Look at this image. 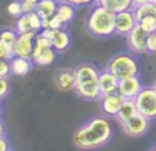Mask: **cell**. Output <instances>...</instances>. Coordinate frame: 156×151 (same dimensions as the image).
Here are the masks:
<instances>
[{"label": "cell", "mask_w": 156, "mask_h": 151, "mask_svg": "<svg viewBox=\"0 0 156 151\" xmlns=\"http://www.w3.org/2000/svg\"><path fill=\"white\" fill-rule=\"evenodd\" d=\"M111 136H112V127L108 118L94 116L74 132L73 142L77 148L94 150L105 145L111 139Z\"/></svg>", "instance_id": "1"}, {"label": "cell", "mask_w": 156, "mask_h": 151, "mask_svg": "<svg viewBox=\"0 0 156 151\" xmlns=\"http://www.w3.org/2000/svg\"><path fill=\"white\" fill-rule=\"evenodd\" d=\"M76 74V88L79 97L88 101L100 100L102 92L99 86V71L91 63H80L77 68H74Z\"/></svg>", "instance_id": "2"}, {"label": "cell", "mask_w": 156, "mask_h": 151, "mask_svg": "<svg viewBox=\"0 0 156 151\" xmlns=\"http://www.w3.org/2000/svg\"><path fill=\"white\" fill-rule=\"evenodd\" d=\"M87 30L97 38H108L115 33V12L96 5L87 20Z\"/></svg>", "instance_id": "3"}, {"label": "cell", "mask_w": 156, "mask_h": 151, "mask_svg": "<svg viewBox=\"0 0 156 151\" xmlns=\"http://www.w3.org/2000/svg\"><path fill=\"white\" fill-rule=\"evenodd\" d=\"M106 70H109L118 80L140 74V65L136 59L129 53H118L112 56L106 65Z\"/></svg>", "instance_id": "4"}, {"label": "cell", "mask_w": 156, "mask_h": 151, "mask_svg": "<svg viewBox=\"0 0 156 151\" xmlns=\"http://www.w3.org/2000/svg\"><path fill=\"white\" fill-rule=\"evenodd\" d=\"M32 60L35 65H41V67H49L56 60V50L52 47L50 39H47L46 36L40 33L37 35V39H35Z\"/></svg>", "instance_id": "5"}, {"label": "cell", "mask_w": 156, "mask_h": 151, "mask_svg": "<svg viewBox=\"0 0 156 151\" xmlns=\"http://www.w3.org/2000/svg\"><path fill=\"white\" fill-rule=\"evenodd\" d=\"M136 109L141 115H144L149 119L156 118V88L155 86H146L141 88L138 95L135 97Z\"/></svg>", "instance_id": "6"}, {"label": "cell", "mask_w": 156, "mask_h": 151, "mask_svg": "<svg viewBox=\"0 0 156 151\" xmlns=\"http://www.w3.org/2000/svg\"><path fill=\"white\" fill-rule=\"evenodd\" d=\"M37 32H24L18 33L15 44H14V56H21V57H29L32 59L34 49H35V39H37Z\"/></svg>", "instance_id": "7"}, {"label": "cell", "mask_w": 156, "mask_h": 151, "mask_svg": "<svg viewBox=\"0 0 156 151\" xmlns=\"http://www.w3.org/2000/svg\"><path fill=\"white\" fill-rule=\"evenodd\" d=\"M43 30V18L37 14V11L26 12L17 18L15 32L24 33V32H41Z\"/></svg>", "instance_id": "8"}, {"label": "cell", "mask_w": 156, "mask_h": 151, "mask_svg": "<svg viewBox=\"0 0 156 151\" xmlns=\"http://www.w3.org/2000/svg\"><path fill=\"white\" fill-rule=\"evenodd\" d=\"M149 121H150L149 118H146L144 115L138 112L133 116H130L127 121L123 122V130L127 136H132V138L143 136L149 130Z\"/></svg>", "instance_id": "9"}, {"label": "cell", "mask_w": 156, "mask_h": 151, "mask_svg": "<svg viewBox=\"0 0 156 151\" xmlns=\"http://www.w3.org/2000/svg\"><path fill=\"white\" fill-rule=\"evenodd\" d=\"M136 24H138V20L133 14V9H127V11H121L115 14V33L127 36Z\"/></svg>", "instance_id": "10"}, {"label": "cell", "mask_w": 156, "mask_h": 151, "mask_svg": "<svg viewBox=\"0 0 156 151\" xmlns=\"http://www.w3.org/2000/svg\"><path fill=\"white\" fill-rule=\"evenodd\" d=\"M147 38H149V33L140 24H136L132 29V32L127 35V44H129L130 50L135 53H146L147 51Z\"/></svg>", "instance_id": "11"}, {"label": "cell", "mask_w": 156, "mask_h": 151, "mask_svg": "<svg viewBox=\"0 0 156 151\" xmlns=\"http://www.w3.org/2000/svg\"><path fill=\"white\" fill-rule=\"evenodd\" d=\"M123 95L117 91V92H111L100 97V109L106 116H115L123 104Z\"/></svg>", "instance_id": "12"}, {"label": "cell", "mask_w": 156, "mask_h": 151, "mask_svg": "<svg viewBox=\"0 0 156 151\" xmlns=\"http://www.w3.org/2000/svg\"><path fill=\"white\" fill-rule=\"evenodd\" d=\"M143 85L138 76H132L127 79H121L118 82V92L123 95V98H135L138 92L141 91Z\"/></svg>", "instance_id": "13"}, {"label": "cell", "mask_w": 156, "mask_h": 151, "mask_svg": "<svg viewBox=\"0 0 156 151\" xmlns=\"http://www.w3.org/2000/svg\"><path fill=\"white\" fill-rule=\"evenodd\" d=\"M55 83L59 91L68 92L76 88V74L74 70H59L55 76Z\"/></svg>", "instance_id": "14"}, {"label": "cell", "mask_w": 156, "mask_h": 151, "mask_svg": "<svg viewBox=\"0 0 156 151\" xmlns=\"http://www.w3.org/2000/svg\"><path fill=\"white\" fill-rule=\"evenodd\" d=\"M118 82L120 80L109 70H105L102 73H99V86H100L102 95L111 94V92H117L118 91Z\"/></svg>", "instance_id": "15"}, {"label": "cell", "mask_w": 156, "mask_h": 151, "mask_svg": "<svg viewBox=\"0 0 156 151\" xmlns=\"http://www.w3.org/2000/svg\"><path fill=\"white\" fill-rule=\"evenodd\" d=\"M9 62H11V74L18 76V77L29 74L30 70H32V65H34L32 59L21 57V56H12V59Z\"/></svg>", "instance_id": "16"}, {"label": "cell", "mask_w": 156, "mask_h": 151, "mask_svg": "<svg viewBox=\"0 0 156 151\" xmlns=\"http://www.w3.org/2000/svg\"><path fill=\"white\" fill-rule=\"evenodd\" d=\"M52 47L56 50V53H62V51L68 50L71 46V35L65 30V29H58L50 39Z\"/></svg>", "instance_id": "17"}, {"label": "cell", "mask_w": 156, "mask_h": 151, "mask_svg": "<svg viewBox=\"0 0 156 151\" xmlns=\"http://www.w3.org/2000/svg\"><path fill=\"white\" fill-rule=\"evenodd\" d=\"M96 5H100L112 12H121L133 9V0H96Z\"/></svg>", "instance_id": "18"}, {"label": "cell", "mask_w": 156, "mask_h": 151, "mask_svg": "<svg viewBox=\"0 0 156 151\" xmlns=\"http://www.w3.org/2000/svg\"><path fill=\"white\" fill-rule=\"evenodd\" d=\"M58 0H38L37 2V6H35V11L37 14L46 20V18H50L56 14V9H58Z\"/></svg>", "instance_id": "19"}, {"label": "cell", "mask_w": 156, "mask_h": 151, "mask_svg": "<svg viewBox=\"0 0 156 151\" xmlns=\"http://www.w3.org/2000/svg\"><path fill=\"white\" fill-rule=\"evenodd\" d=\"M135 113H138V109H136V103H135V98H124L118 113L115 115V118L123 124L124 121H127L130 116H133Z\"/></svg>", "instance_id": "20"}, {"label": "cell", "mask_w": 156, "mask_h": 151, "mask_svg": "<svg viewBox=\"0 0 156 151\" xmlns=\"http://www.w3.org/2000/svg\"><path fill=\"white\" fill-rule=\"evenodd\" d=\"M76 14V6L67 2H59L58 9H56V17L62 21V24H68Z\"/></svg>", "instance_id": "21"}, {"label": "cell", "mask_w": 156, "mask_h": 151, "mask_svg": "<svg viewBox=\"0 0 156 151\" xmlns=\"http://www.w3.org/2000/svg\"><path fill=\"white\" fill-rule=\"evenodd\" d=\"M133 14L138 21L144 17H156V3L149 2V3H144L140 6H133Z\"/></svg>", "instance_id": "22"}, {"label": "cell", "mask_w": 156, "mask_h": 151, "mask_svg": "<svg viewBox=\"0 0 156 151\" xmlns=\"http://www.w3.org/2000/svg\"><path fill=\"white\" fill-rule=\"evenodd\" d=\"M17 36H18V33L14 32V30H2L0 32V41L3 44H6L8 47H11V49H14Z\"/></svg>", "instance_id": "23"}, {"label": "cell", "mask_w": 156, "mask_h": 151, "mask_svg": "<svg viewBox=\"0 0 156 151\" xmlns=\"http://www.w3.org/2000/svg\"><path fill=\"white\" fill-rule=\"evenodd\" d=\"M138 24L147 32V33H152L156 32V17H144L138 21Z\"/></svg>", "instance_id": "24"}, {"label": "cell", "mask_w": 156, "mask_h": 151, "mask_svg": "<svg viewBox=\"0 0 156 151\" xmlns=\"http://www.w3.org/2000/svg\"><path fill=\"white\" fill-rule=\"evenodd\" d=\"M8 14L18 18L20 15H23V6H21V0H12L9 5H8Z\"/></svg>", "instance_id": "25"}, {"label": "cell", "mask_w": 156, "mask_h": 151, "mask_svg": "<svg viewBox=\"0 0 156 151\" xmlns=\"http://www.w3.org/2000/svg\"><path fill=\"white\" fill-rule=\"evenodd\" d=\"M62 21L56 17V14L50 17V18H46L43 20V29H62Z\"/></svg>", "instance_id": "26"}, {"label": "cell", "mask_w": 156, "mask_h": 151, "mask_svg": "<svg viewBox=\"0 0 156 151\" xmlns=\"http://www.w3.org/2000/svg\"><path fill=\"white\" fill-rule=\"evenodd\" d=\"M11 92V82L9 77H0V100L8 97V94Z\"/></svg>", "instance_id": "27"}, {"label": "cell", "mask_w": 156, "mask_h": 151, "mask_svg": "<svg viewBox=\"0 0 156 151\" xmlns=\"http://www.w3.org/2000/svg\"><path fill=\"white\" fill-rule=\"evenodd\" d=\"M12 56H14L12 49H11V47H8L6 44H3V43L0 41V60H3V59L11 60V59H12Z\"/></svg>", "instance_id": "28"}, {"label": "cell", "mask_w": 156, "mask_h": 151, "mask_svg": "<svg viewBox=\"0 0 156 151\" xmlns=\"http://www.w3.org/2000/svg\"><path fill=\"white\" fill-rule=\"evenodd\" d=\"M11 74V62L3 59L0 60V77H9Z\"/></svg>", "instance_id": "29"}, {"label": "cell", "mask_w": 156, "mask_h": 151, "mask_svg": "<svg viewBox=\"0 0 156 151\" xmlns=\"http://www.w3.org/2000/svg\"><path fill=\"white\" fill-rule=\"evenodd\" d=\"M58 2H67L74 5L76 8H82V6H91L96 3V0H58Z\"/></svg>", "instance_id": "30"}, {"label": "cell", "mask_w": 156, "mask_h": 151, "mask_svg": "<svg viewBox=\"0 0 156 151\" xmlns=\"http://www.w3.org/2000/svg\"><path fill=\"white\" fill-rule=\"evenodd\" d=\"M147 51L156 54V32L149 33V38H147Z\"/></svg>", "instance_id": "31"}, {"label": "cell", "mask_w": 156, "mask_h": 151, "mask_svg": "<svg viewBox=\"0 0 156 151\" xmlns=\"http://www.w3.org/2000/svg\"><path fill=\"white\" fill-rule=\"evenodd\" d=\"M21 6H23V12H32L35 11V6H37V2L34 0H21Z\"/></svg>", "instance_id": "32"}, {"label": "cell", "mask_w": 156, "mask_h": 151, "mask_svg": "<svg viewBox=\"0 0 156 151\" xmlns=\"http://www.w3.org/2000/svg\"><path fill=\"white\" fill-rule=\"evenodd\" d=\"M11 150V145L8 144V139L5 136H0V151H8Z\"/></svg>", "instance_id": "33"}, {"label": "cell", "mask_w": 156, "mask_h": 151, "mask_svg": "<svg viewBox=\"0 0 156 151\" xmlns=\"http://www.w3.org/2000/svg\"><path fill=\"white\" fill-rule=\"evenodd\" d=\"M149 2H153V0H133V6H140V5H144Z\"/></svg>", "instance_id": "34"}, {"label": "cell", "mask_w": 156, "mask_h": 151, "mask_svg": "<svg viewBox=\"0 0 156 151\" xmlns=\"http://www.w3.org/2000/svg\"><path fill=\"white\" fill-rule=\"evenodd\" d=\"M0 136H5V124L0 121Z\"/></svg>", "instance_id": "35"}, {"label": "cell", "mask_w": 156, "mask_h": 151, "mask_svg": "<svg viewBox=\"0 0 156 151\" xmlns=\"http://www.w3.org/2000/svg\"><path fill=\"white\" fill-rule=\"evenodd\" d=\"M152 150H156V145H155V147H152Z\"/></svg>", "instance_id": "36"}, {"label": "cell", "mask_w": 156, "mask_h": 151, "mask_svg": "<svg viewBox=\"0 0 156 151\" xmlns=\"http://www.w3.org/2000/svg\"><path fill=\"white\" fill-rule=\"evenodd\" d=\"M34 2H38V0H34Z\"/></svg>", "instance_id": "37"}, {"label": "cell", "mask_w": 156, "mask_h": 151, "mask_svg": "<svg viewBox=\"0 0 156 151\" xmlns=\"http://www.w3.org/2000/svg\"><path fill=\"white\" fill-rule=\"evenodd\" d=\"M153 2H155V3H156V0H153Z\"/></svg>", "instance_id": "38"}, {"label": "cell", "mask_w": 156, "mask_h": 151, "mask_svg": "<svg viewBox=\"0 0 156 151\" xmlns=\"http://www.w3.org/2000/svg\"><path fill=\"white\" fill-rule=\"evenodd\" d=\"M155 88H156V83H155Z\"/></svg>", "instance_id": "39"}]
</instances>
